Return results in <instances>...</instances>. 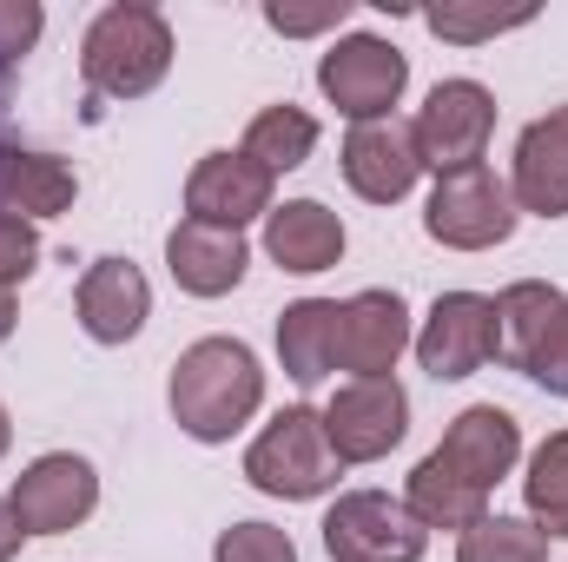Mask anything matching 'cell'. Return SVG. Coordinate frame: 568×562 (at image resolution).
Returning <instances> with one entry per match:
<instances>
[{"instance_id":"obj_13","label":"cell","mask_w":568,"mask_h":562,"mask_svg":"<svg viewBox=\"0 0 568 562\" xmlns=\"http://www.w3.org/2000/svg\"><path fill=\"white\" fill-rule=\"evenodd\" d=\"M337 172L344 185L364 199V205H397L417 192L424 179V159L410 140V120H371V127H351L337 145Z\"/></svg>"},{"instance_id":"obj_33","label":"cell","mask_w":568,"mask_h":562,"mask_svg":"<svg viewBox=\"0 0 568 562\" xmlns=\"http://www.w3.org/2000/svg\"><path fill=\"white\" fill-rule=\"evenodd\" d=\"M13 324H20V311H13V291H0V344L13 338Z\"/></svg>"},{"instance_id":"obj_16","label":"cell","mask_w":568,"mask_h":562,"mask_svg":"<svg viewBox=\"0 0 568 562\" xmlns=\"http://www.w3.org/2000/svg\"><path fill=\"white\" fill-rule=\"evenodd\" d=\"M509 199L516 212L568 219V107H549L542 120L523 127L516 159H509Z\"/></svg>"},{"instance_id":"obj_25","label":"cell","mask_w":568,"mask_h":562,"mask_svg":"<svg viewBox=\"0 0 568 562\" xmlns=\"http://www.w3.org/2000/svg\"><path fill=\"white\" fill-rule=\"evenodd\" d=\"M456 562H549V536L529 516H503L489 510L483 523H469L456 536Z\"/></svg>"},{"instance_id":"obj_4","label":"cell","mask_w":568,"mask_h":562,"mask_svg":"<svg viewBox=\"0 0 568 562\" xmlns=\"http://www.w3.org/2000/svg\"><path fill=\"white\" fill-rule=\"evenodd\" d=\"M404 87H410V60H404L384 33H344V40H331V47L317 53V93H324L351 127L397 120Z\"/></svg>"},{"instance_id":"obj_24","label":"cell","mask_w":568,"mask_h":562,"mask_svg":"<svg viewBox=\"0 0 568 562\" xmlns=\"http://www.w3.org/2000/svg\"><path fill=\"white\" fill-rule=\"evenodd\" d=\"M523 503H529V523H536L549 543H568V430H549V436L529 450Z\"/></svg>"},{"instance_id":"obj_8","label":"cell","mask_w":568,"mask_h":562,"mask_svg":"<svg viewBox=\"0 0 568 562\" xmlns=\"http://www.w3.org/2000/svg\"><path fill=\"white\" fill-rule=\"evenodd\" d=\"M324 436L337 463H377L410 436V391L397 378H344L324 398Z\"/></svg>"},{"instance_id":"obj_17","label":"cell","mask_w":568,"mask_h":562,"mask_svg":"<svg viewBox=\"0 0 568 562\" xmlns=\"http://www.w3.org/2000/svg\"><path fill=\"white\" fill-rule=\"evenodd\" d=\"M165 272H172V284L185 298H225L252 272V245H245V232H219V225L179 219L165 232Z\"/></svg>"},{"instance_id":"obj_12","label":"cell","mask_w":568,"mask_h":562,"mask_svg":"<svg viewBox=\"0 0 568 562\" xmlns=\"http://www.w3.org/2000/svg\"><path fill=\"white\" fill-rule=\"evenodd\" d=\"M272 172L258 165V159H245L239 145L225 152H205L192 172H185V219H199V225H219V232H245L252 219H265L278 199H272Z\"/></svg>"},{"instance_id":"obj_21","label":"cell","mask_w":568,"mask_h":562,"mask_svg":"<svg viewBox=\"0 0 568 562\" xmlns=\"http://www.w3.org/2000/svg\"><path fill=\"white\" fill-rule=\"evenodd\" d=\"M562 284L549 279H516L496 291V364H509V371H529V358H536V344H542V331H549V318L562 311Z\"/></svg>"},{"instance_id":"obj_29","label":"cell","mask_w":568,"mask_h":562,"mask_svg":"<svg viewBox=\"0 0 568 562\" xmlns=\"http://www.w3.org/2000/svg\"><path fill=\"white\" fill-rule=\"evenodd\" d=\"M33 272H40V225H27V219H7V212H0V291L27 284Z\"/></svg>"},{"instance_id":"obj_34","label":"cell","mask_w":568,"mask_h":562,"mask_svg":"<svg viewBox=\"0 0 568 562\" xmlns=\"http://www.w3.org/2000/svg\"><path fill=\"white\" fill-rule=\"evenodd\" d=\"M7 443H13V418H7V404H0V456H7Z\"/></svg>"},{"instance_id":"obj_9","label":"cell","mask_w":568,"mask_h":562,"mask_svg":"<svg viewBox=\"0 0 568 562\" xmlns=\"http://www.w3.org/2000/svg\"><path fill=\"white\" fill-rule=\"evenodd\" d=\"M410 351H417V364L436 384L476 378L483 364H496V298H483V291H443L424 311Z\"/></svg>"},{"instance_id":"obj_22","label":"cell","mask_w":568,"mask_h":562,"mask_svg":"<svg viewBox=\"0 0 568 562\" xmlns=\"http://www.w3.org/2000/svg\"><path fill=\"white\" fill-rule=\"evenodd\" d=\"M404 510H410L424 530H456V536H463L469 523H483V516H489V496H483L476 483H463V476L429 450L424 463L404 476Z\"/></svg>"},{"instance_id":"obj_2","label":"cell","mask_w":568,"mask_h":562,"mask_svg":"<svg viewBox=\"0 0 568 562\" xmlns=\"http://www.w3.org/2000/svg\"><path fill=\"white\" fill-rule=\"evenodd\" d=\"M172 20L145 0H113L87 20L80 40V73L100 100H145L172 73Z\"/></svg>"},{"instance_id":"obj_18","label":"cell","mask_w":568,"mask_h":562,"mask_svg":"<svg viewBox=\"0 0 568 562\" xmlns=\"http://www.w3.org/2000/svg\"><path fill=\"white\" fill-rule=\"evenodd\" d=\"M344 245H351V232H344V219L324 199H284V205L265 212V259L278 272H291V279L331 272L344 259Z\"/></svg>"},{"instance_id":"obj_7","label":"cell","mask_w":568,"mask_h":562,"mask_svg":"<svg viewBox=\"0 0 568 562\" xmlns=\"http://www.w3.org/2000/svg\"><path fill=\"white\" fill-rule=\"evenodd\" d=\"M429 530L390 490H344L324 510V550L331 562H424Z\"/></svg>"},{"instance_id":"obj_10","label":"cell","mask_w":568,"mask_h":562,"mask_svg":"<svg viewBox=\"0 0 568 562\" xmlns=\"http://www.w3.org/2000/svg\"><path fill=\"white\" fill-rule=\"evenodd\" d=\"M7 503H13L27 536H67L100 510V470L80 450H47L13 476Z\"/></svg>"},{"instance_id":"obj_31","label":"cell","mask_w":568,"mask_h":562,"mask_svg":"<svg viewBox=\"0 0 568 562\" xmlns=\"http://www.w3.org/2000/svg\"><path fill=\"white\" fill-rule=\"evenodd\" d=\"M344 20H351V0H324V7H278V0H265V27L284 33V40H311V33H331Z\"/></svg>"},{"instance_id":"obj_28","label":"cell","mask_w":568,"mask_h":562,"mask_svg":"<svg viewBox=\"0 0 568 562\" xmlns=\"http://www.w3.org/2000/svg\"><path fill=\"white\" fill-rule=\"evenodd\" d=\"M47 33V7L40 0H0V73L20 67Z\"/></svg>"},{"instance_id":"obj_20","label":"cell","mask_w":568,"mask_h":562,"mask_svg":"<svg viewBox=\"0 0 568 562\" xmlns=\"http://www.w3.org/2000/svg\"><path fill=\"white\" fill-rule=\"evenodd\" d=\"M278 364L291 384L337 378V298H297L278 311Z\"/></svg>"},{"instance_id":"obj_15","label":"cell","mask_w":568,"mask_h":562,"mask_svg":"<svg viewBox=\"0 0 568 562\" xmlns=\"http://www.w3.org/2000/svg\"><path fill=\"white\" fill-rule=\"evenodd\" d=\"M436 456L463 476V483H476L483 496L523 463V423L509 418L503 404H469V411H456L449 430H443V443H436Z\"/></svg>"},{"instance_id":"obj_1","label":"cell","mask_w":568,"mask_h":562,"mask_svg":"<svg viewBox=\"0 0 568 562\" xmlns=\"http://www.w3.org/2000/svg\"><path fill=\"white\" fill-rule=\"evenodd\" d=\"M165 404L192 443H232L265 411V364L245 338H199L179 351L165 378Z\"/></svg>"},{"instance_id":"obj_3","label":"cell","mask_w":568,"mask_h":562,"mask_svg":"<svg viewBox=\"0 0 568 562\" xmlns=\"http://www.w3.org/2000/svg\"><path fill=\"white\" fill-rule=\"evenodd\" d=\"M337 476H344V463H337V450L324 436V411L317 404H284L278 418L245 443V483L258 496L317 503V496L337 490Z\"/></svg>"},{"instance_id":"obj_23","label":"cell","mask_w":568,"mask_h":562,"mask_svg":"<svg viewBox=\"0 0 568 562\" xmlns=\"http://www.w3.org/2000/svg\"><path fill=\"white\" fill-rule=\"evenodd\" d=\"M239 152L258 159L272 179H278V172H297V165L317 152V120H311L304 107H291V100H284V107H258L252 127H245V140H239Z\"/></svg>"},{"instance_id":"obj_27","label":"cell","mask_w":568,"mask_h":562,"mask_svg":"<svg viewBox=\"0 0 568 562\" xmlns=\"http://www.w3.org/2000/svg\"><path fill=\"white\" fill-rule=\"evenodd\" d=\"M536 13H463V7H436L424 13V27L436 40H456V47H483V40H496V33H516V27H529Z\"/></svg>"},{"instance_id":"obj_5","label":"cell","mask_w":568,"mask_h":562,"mask_svg":"<svg viewBox=\"0 0 568 562\" xmlns=\"http://www.w3.org/2000/svg\"><path fill=\"white\" fill-rule=\"evenodd\" d=\"M516 199H509V179L496 165H463V172H443L424 199V232L449 252H496L516 239Z\"/></svg>"},{"instance_id":"obj_26","label":"cell","mask_w":568,"mask_h":562,"mask_svg":"<svg viewBox=\"0 0 568 562\" xmlns=\"http://www.w3.org/2000/svg\"><path fill=\"white\" fill-rule=\"evenodd\" d=\"M212 562H297V543H291V530H278V523L245 516V523H225L219 530Z\"/></svg>"},{"instance_id":"obj_30","label":"cell","mask_w":568,"mask_h":562,"mask_svg":"<svg viewBox=\"0 0 568 562\" xmlns=\"http://www.w3.org/2000/svg\"><path fill=\"white\" fill-rule=\"evenodd\" d=\"M523 378H536L549 398H568V298H562V311L549 318V331H542V344H536Z\"/></svg>"},{"instance_id":"obj_14","label":"cell","mask_w":568,"mask_h":562,"mask_svg":"<svg viewBox=\"0 0 568 562\" xmlns=\"http://www.w3.org/2000/svg\"><path fill=\"white\" fill-rule=\"evenodd\" d=\"M73 311L93 344H133L152 318V284L133 259H93L73 284Z\"/></svg>"},{"instance_id":"obj_11","label":"cell","mask_w":568,"mask_h":562,"mask_svg":"<svg viewBox=\"0 0 568 562\" xmlns=\"http://www.w3.org/2000/svg\"><path fill=\"white\" fill-rule=\"evenodd\" d=\"M410 338H417L410 304L390 284H371L337 304V371L351 378H397V358L410 351Z\"/></svg>"},{"instance_id":"obj_6","label":"cell","mask_w":568,"mask_h":562,"mask_svg":"<svg viewBox=\"0 0 568 562\" xmlns=\"http://www.w3.org/2000/svg\"><path fill=\"white\" fill-rule=\"evenodd\" d=\"M489 133H496V93L483 80H436L429 100L417 107V120H410L417 159L436 179L463 172V165H483Z\"/></svg>"},{"instance_id":"obj_19","label":"cell","mask_w":568,"mask_h":562,"mask_svg":"<svg viewBox=\"0 0 568 562\" xmlns=\"http://www.w3.org/2000/svg\"><path fill=\"white\" fill-rule=\"evenodd\" d=\"M80 199V172L60 159V152H40V145H0V212L7 219H60L73 212Z\"/></svg>"},{"instance_id":"obj_32","label":"cell","mask_w":568,"mask_h":562,"mask_svg":"<svg viewBox=\"0 0 568 562\" xmlns=\"http://www.w3.org/2000/svg\"><path fill=\"white\" fill-rule=\"evenodd\" d=\"M20 543H27V530H20V516H13V503L0 496V562L20 556Z\"/></svg>"}]
</instances>
